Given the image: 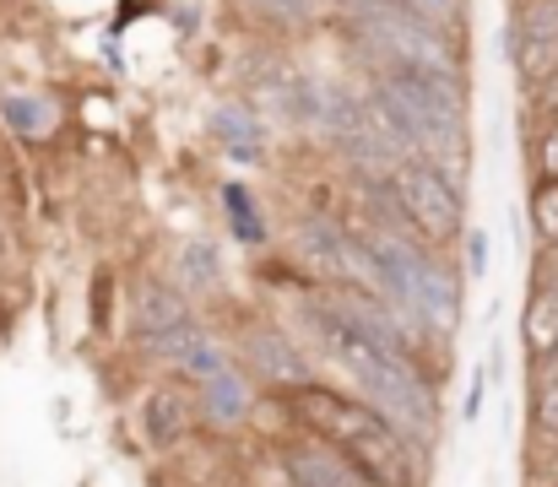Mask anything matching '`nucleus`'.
<instances>
[{
	"label": "nucleus",
	"mask_w": 558,
	"mask_h": 487,
	"mask_svg": "<svg viewBox=\"0 0 558 487\" xmlns=\"http://www.w3.org/2000/svg\"><path fill=\"white\" fill-rule=\"evenodd\" d=\"M369 104L407 153L445 162L466 147V93L450 65H379Z\"/></svg>",
	"instance_id": "nucleus-2"
},
{
	"label": "nucleus",
	"mask_w": 558,
	"mask_h": 487,
	"mask_svg": "<svg viewBox=\"0 0 558 487\" xmlns=\"http://www.w3.org/2000/svg\"><path fill=\"white\" fill-rule=\"evenodd\" d=\"M282 472L293 487H374L353 461H342L331 445L320 439H304V445H288L282 450Z\"/></svg>",
	"instance_id": "nucleus-8"
},
{
	"label": "nucleus",
	"mask_w": 558,
	"mask_h": 487,
	"mask_svg": "<svg viewBox=\"0 0 558 487\" xmlns=\"http://www.w3.org/2000/svg\"><path fill=\"white\" fill-rule=\"evenodd\" d=\"M532 423H537V439H554V445H558V374H554V379H537V395H532Z\"/></svg>",
	"instance_id": "nucleus-16"
},
{
	"label": "nucleus",
	"mask_w": 558,
	"mask_h": 487,
	"mask_svg": "<svg viewBox=\"0 0 558 487\" xmlns=\"http://www.w3.org/2000/svg\"><path fill=\"white\" fill-rule=\"evenodd\" d=\"M505 49H510V60H515L521 87L537 93L558 65V0H521Z\"/></svg>",
	"instance_id": "nucleus-5"
},
{
	"label": "nucleus",
	"mask_w": 558,
	"mask_h": 487,
	"mask_svg": "<svg viewBox=\"0 0 558 487\" xmlns=\"http://www.w3.org/2000/svg\"><path fill=\"white\" fill-rule=\"evenodd\" d=\"M466 277L472 282L488 277V233L483 228H466Z\"/></svg>",
	"instance_id": "nucleus-21"
},
{
	"label": "nucleus",
	"mask_w": 558,
	"mask_h": 487,
	"mask_svg": "<svg viewBox=\"0 0 558 487\" xmlns=\"http://www.w3.org/2000/svg\"><path fill=\"white\" fill-rule=\"evenodd\" d=\"M310 315H315L320 336H326V352H331V357L342 363V374L364 390V401L379 406L412 445L428 450L434 423H439V401H434V385L423 379L417 357H412L407 346H385V341H364V336H353V330H337L315 304H310Z\"/></svg>",
	"instance_id": "nucleus-3"
},
{
	"label": "nucleus",
	"mask_w": 558,
	"mask_h": 487,
	"mask_svg": "<svg viewBox=\"0 0 558 487\" xmlns=\"http://www.w3.org/2000/svg\"><path fill=\"white\" fill-rule=\"evenodd\" d=\"M379 195L390 206V222L412 239H423L428 249L439 244H456L461 228H466V206H461V190L450 184V173L423 153H407L385 179H379Z\"/></svg>",
	"instance_id": "nucleus-4"
},
{
	"label": "nucleus",
	"mask_w": 558,
	"mask_h": 487,
	"mask_svg": "<svg viewBox=\"0 0 558 487\" xmlns=\"http://www.w3.org/2000/svg\"><path fill=\"white\" fill-rule=\"evenodd\" d=\"M532 487H558V461H554V472L537 466V472H532Z\"/></svg>",
	"instance_id": "nucleus-23"
},
{
	"label": "nucleus",
	"mask_w": 558,
	"mask_h": 487,
	"mask_svg": "<svg viewBox=\"0 0 558 487\" xmlns=\"http://www.w3.org/2000/svg\"><path fill=\"white\" fill-rule=\"evenodd\" d=\"M488 385H494V379H488V368H477V374H472V390H466V423H477V417H483V395H488Z\"/></svg>",
	"instance_id": "nucleus-22"
},
{
	"label": "nucleus",
	"mask_w": 558,
	"mask_h": 487,
	"mask_svg": "<svg viewBox=\"0 0 558 487\" xmlns=\"http://www.w3.org/2000/svg\"><path fill=\"white\" fill-rule=\"evenodd\" d=\"M180 320H190V309L180 304V293H169V288H142L136 293V330L153 341L158 330H169V325H180Z\"/></svg>",
	"instance_id": "nucleus-12"
},
{
	"label": "nucleus",
	"mask_w": 558,
	"mask_h": 487,
	"mask_svg": "<svg viewBox=\"0 0 558 487\" xmlns=\"http://www.w3.org/2000/svg\"><path fill=\"white\" fill-rule=\"evenodd\" d=\"M288 412L299 428L320 445H331L342 461H353L374 487H423V461L417 445L364 395L337 390L326 379H304L288 390Z\"/></svg>",
	"instance_id": "nucleus-1"
},
{
	"label": "nucleus",
	"mask_w": 558,
	"mask_h": 487,
	"mask_svg": "<svg viewBox=\"0 0 558 487\" xmlns=\"http://www.w3.org/2000/svg\"><path fill=\"white\" fill-rule=\"evenodd\" d=\"M180 260H185L190 282H217V249L211 244H185Z\"/></svg>",
	"instance_id": "nucleus-18"
},
{
	"label": "nucleus",
	"mask_w": 558,
	"mask_h": 487,
	"mask_svg": "<svg viewBox=\"0 0 558 487\" xmlns=\"http://www.w3.org/2000/svg\"><path fill=\"white\" fill-rule=\"evenodd\" d=\"M244 357H250V374L266 379V385H277L282 395H288L293 385L315 379L310 363H304V352L293 346V336L277 330V325H250V330H244Z\"/></svg>",
	"instance_id": "nucleus-6"
},
{
	"label": "nucleus",
	"mask_w": 558,
	"mask_h": 487,
	"mask_svg": "<svg viewBox=\"0 0 558 487\" xmlns=\"http://www.w3.org/2000/svg\"><path fill=\"white\" fill-rule=\"evenodd\" d=\"M532 222H537V233L558 244V184L548 179H537V195H532Z\"/></svg>",
	"instance_id": "nucleus-17"
},
{
	"label": "nucleus",
	"mask_w": 558,
	"mask_h": 487,
	"mask_svg": "<svg viewBox=\"0 0 558 487\" xmlns=\"http://www.w3.org/2000/svg\"><path fill=\"white\" fill-rule=\"evenodd\" d=\"M153 352H158L169 368L190 374V379H206V374H217L222 363H233L228 346H222L211 330H201L195 320H180V325H169V330H158V336H153Z\"/></svg>",
	"instance_id": "nucleus-7"
},
{
	"label": "nucleus",
	"mask_w": 558,
	"mask_h": 487,
	"mask_svg": "<svg viewBox=\"0 0 558 487\" xmlns=\"http://www.w3.org/2000/svg\"><path fill=\"white\" fill-rule=\"evenodd\" d=\"M537 179H548V184H558V120L554 125H543V136H537Z\"/></svg>",
	"instance_id": "nucleus-20"
},
{
	"label": "nucleus",
	"mask_w": 558,
	"mask_h": 487,
	"mask_svg": "<svg viewBox=\"0 0 558 487\" xmlns=\"http://www.w3.org/2000/svg\"><path fill=\"white\" fill-rule=\"evenodd\" d=\"M147 417H153V439H180L185 434V401H180V390H163V395H153V406H147Z\"/></svg>",
	"instance_id": "nucleus-14"
},
{
	"label": "nucleus",
	"mask_w": 558,
	"mask_h": 487,
	"mask_svg": "<svg viewBox=\"0 0 558 487\" xmlns=\"http://www.w3.org/2000/svg\"><path fill=\"white\" fill-rule=\"evenodd\" d=\"M250 5L260 22H277V27H304L315 16V0H239Z\"/></svg>",
	"instance_id": "nucleus-15"
},
{
	"label": "nucleus",
	"mask_w": 558,
	"mask_h": 487,
	"mask_svg": "<svg viewBox=\"0 0 558 487\" xmlns=\"http://www.w3.org/2000/svg\"><path fill=\"white\" fill-rule=\"evenodd\" d=\"M0 120L22 136V142H44L54 131V104L49 98H27V93H5L0 98Z\"/></svg>",
	"instance_id": "nucleus-11"
},
{
	"label": "nucleus",
	"mask_w": 558,
	"mask_h": 487,
	"mask_svg": "<svg viewBox=\"0 0 558 487\" xmlns=\"http://www.w3.org/2000/svg\"><path fill=\"white\" fill-rule=\"evenodd\" d=\"M228 206H233V222H239V239H260V217H255V200L239 190V184H228Z\"/></svg>",
	"instance_id": "nucleus-19"
},
{
	"label": "nucleus",
	"mask_w": 558,
	"mask_h": 487,
	"mask_svg": "<svg viewBox=\"0 0 558 487\" xmlns=\"http://www.w3.org/2000/svg\"><path fill=\"white\" fill-rule=\"evenodd\" d=\"M250 374H239L233 363H222L217 374H206L201 379V406H206V423H222V428H233V423H244L250 417Z\"/></svg>",
	"instance_id": "nucleus-9"
},
{
	"label": "nucleus",
	"mask_w": 558,
	"mask_h": 487,
	"mask_svg": "<svg viewBox=\"0 0 558 487\" xmlns=\"http://www.w3.org/2000/svg\"><path fill=\"white\" fill-rule=\"evenodd\" d=\"M211 131H217L233 153H260V142H266V131H260V114H255V109H222V114L211 120Z\"/></svg>",
	"instance_id": "nucleus-13"
},
{
	"label": "nucleus",
	"mask_w": 558,
	"mask_h": 487,
	"mask_svg": "<svg viewBox=\"0 0 558 487\" xmlns=\"http://www.w3.org/2000/svg\"><path fill=\"white\" fill-rule=\"evenodd\" d=\"M521 336H526L532 368L558 346V282L543 288V293H532V304H526V315H521Z\"/></svg>",
	"instance_id": "nucleus-10"
}]
</instances>
